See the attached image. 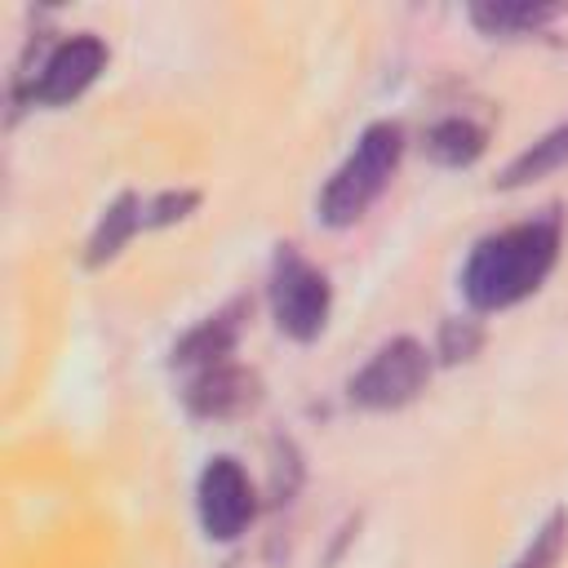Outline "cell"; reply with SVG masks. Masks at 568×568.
<instances>
[{
	"label": "cell",
	"mask_w": 568,
	"mask_h": 568,
	"mask_svg": "<svg viewBox=\"0 0 568 568\" xmlns=\"http://www.w3.org/2000/svg\"><path fill=\"white\" fill-rule=\"evenodd\" d=\"M102 67H106V44L98 36H89V31L84 36H71V40H62L44 58V67H40V75L31 84V102H40V106H67V102H75L102 75Z\"/></svg>",
	"instance_id": "8992f818"
},
{
	"label": "cell",
	"mask_w": 568,
	"mask_h": 568,
	"mask_svg": "<svg viewBox=\"0 0 568 568\" xmlns=\"http://www.w3.org/2000/svg\"><path fill=\"white\" fill-rule=\"evenodd\" d=\"M195 510H200V528L213 541H235L248 528L257 501H253V484H248V475H244V466L235 457H213L200 470Z\"/></svg>",
	"instance_id": "5b68a950"
},
{
	"label": "cell",
	"mask_w": 568,
	"mask_h": 568,
	"mask_svg": "<svg viewBox=\"0 0 568 568\" xmlns=\"http://www.w3.org/2000/svg\"><path fill=\"white\" fill-rule=\"evenodd\" d=\"M240 311H244V306L235 302V306L209 315L204 324H195V328L173 346V364H178V368H195V373L222 364V359L231 355L235 337H240Z\"/></svg>",
	"instance_id": "ba28073f"
},
{
	"label": "cell",
	"mask_w": 568,
	"mask_h": 568,
	"mask_svg": "<svg viewBox=\"0 0 568 568\" xmlns=\"http://www.w3.org/2000/svg\"><path fill=\"white\" fill-rule=\"evenodd\" d=\"M257 373H248V368H240V364H213V368H200L191 382H186V390H182V404L195 413V417H213V422H222V417H240V413H248L253 404H257Z\"/></svg>",
	"instance_id": "52a82bcc"
},
{
	"label": "cell",
	"mask_w": 568,
	"mask_h": 568,
	"mask_svg": "<svg viewBox=\"0 0 568 568\" xmlns=\"http://www.w3.org/2000/svg\"><path fill=\"white\" fill-rule=\"evenodd\" d=\"M200 204L195 191H160L146 200V226H169V222H182L191 209Z\"/></svg>",
	"instance_id": "9a60e30c"
},
{
	"label": "cell",
	"mask_w": 568,
	"mask_h": 568,
	"mask_svg": "<svg viewBox=\"0 0 568 568\" xmlns=\"http://www.w3.org/2000/svg\"><path fill=\"white\" fill-rule=\"evenodd\" d=\"M555 18H559V9H550V4H470V22L484 36H501V40L532 36V31L550 27Z\"/></svg>",
	"instance_id": "7c38bea8"
},
{
	"label": "cell",
	"mask_w": 568,
	"mask_h": 568,
	"mask_svg": "<svg viewBox=\"0 0 568 568\" xmlns=\"http://www.w3.org/2000/svg\"><path fill=\"white\" fill-rule=\"evenodd\" d=\"M564 164H568V120L555 124L550 133H541L532 146H524V151L501 169L497 186H501V191H515V186H528V182H541V178L559 173Z\"/></svg>",
	"instance_id": "30bf717a"
},
{
	"label": "cell",
	"mask_w": 568,
	"mask_h": 568,
	"mask_svg": "<svg viewBox=\"0 0 568 568\" xmlns=\"http://www.w3.org/2000/svg\"><path fill=\"white\" fill-rule=\"evenodd\" d=\"M564 541H568V510H550L546 524L532 532V541L524 546V555L510 568H555L564 555Z\"/></svg>",
	"instance_id": "4fadbf2b"
},
{
	"label": "cell",
	"mask_w": 568,
	"mask_h": 568,
	"mask_svg": "<svg viewBox=\"0 0 568 568\" xmlns=\"http://www.w3.org/2000/svg\"><path fill=\"white\" fill-rule=\"evenodd\" d=\"M399 155H404V133H399V124H390V120L368 124V129L359 133L355 151L342 160V169H337V173L324 182V191H320V222L333 226V231L355 226V222L368 213V204L386 191V182L395 178Z\"/></svg>",
	"instance_id": "7a4b0ae2"
},
{
	"label": "cell",
	"mask_w": 568,
	"mask_h": 568,
	"mask_svg": "<svg viewBox=\"0 0 568 568\" xmlns=\"http://www.w3.org/2000/svg\"><path fill=\"white\" fill-rule=\"evenodd\" d=\"M333 288L320 266H311L297 248H280L271 262V315L275 328L293 342H315L328 324Z\"/></svg>",
	"instance_id": "3957f363"
},
{
	"label": "cell",
	"mask_w": 568,
	"mask_h": 568,
	"mask_svg": "<svg viewBox=\"0 0 568 568\" xmlns=\"http://www.w3.org/2000/svg\"><path fill=\"white\" fill-rule=\"evenodd\" d=\"M559 257V217H532L484 235L462 266V297L475 311H506L541 288Z\"/></svg>",
	"instance_id": "6da1fadb"
},
{
	"label": "cell",
	"mask_w": 568,
	"mask_h": 568,
	"mask_svg": "<svg viewBox=\"0 0 568 568\" xmlns=\"http://www.w3.org/2000/svg\"><path fill=\"white\" fill-rule=\"evenodd\" d=\"M138 231H151V226H146V200H142L138 191H124V195L102 213V222H98V231H93V240H89L84 262H89V266L111 262Z\"/></svg>",
	"instance_id": "9c48e42d"
},
{
	"label": "cell",
	"mask_w": 568,
	"mask_h": 568,
	"mask_svg": "<svg viewBox=\"0 0 568 568\" xmlns=\"http://www.w3.org/2000/svg\"><path fill=\"white\" fill-rule=\"evenodd\" d=\"M479 342H484V328L475 320H444V328H439V355L448 364L470 359L479 351Z\"/></svg>",
	"instance_id": "5bb4252c"
},
{
	"label": "cell",
	"mask_w": 568,
	"mask_h": 568,
	"mask_svg": "<svg viewBox=\"0 0 568 568\" xmlns=\"http://www.w3.org/2000/svg\"><path fill=\"white\" fill-rule=\"evenodd\" d=\"M430 382V351L417 337H395L386 342L355 377H351V404L368 413H390L413 404Z\"/></svg>",
	"instance_id": "277c9868"
},
{
	"label": "cell",
	"mask_w": 568,
	"mask_h": 568,
	"mask_svg": "<svg viewBox=\"0 0 568 568\" xmlns=\"http://www.w3.org/2000/svg\"><path fill=\"white\" fill-rule=\"evenodd\" d=\"M484 146H488L484 129H479L475 120H462V115H448V120H439V124L426 129V155H430L435 164H444V169H466V164H475V160L484 155Z\"/></svg>",
	"instance_id": "8fae6325"
}]
</instances>
